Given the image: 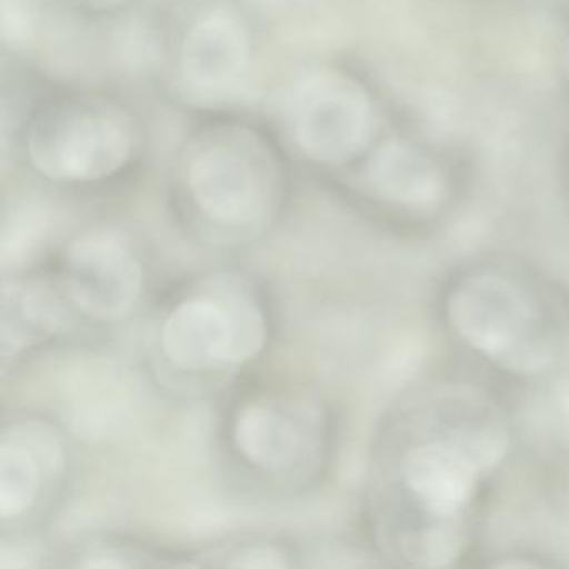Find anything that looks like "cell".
I'll return each instance as SVG.
<instances>
[{"label":"cell","mask_w":569,"mask_h":569,"mask_svg":"<svg viewBox=\"0 0 569 569\" xmlns=\"http://www.w3.org/2000/svg\"><path fill=\"white\" fill-rule=\"evenodd\" d=\"M141 329L142 369L176 398L216 401L264 368L281 331L278 298L266 278L221 262L166 279Z\"/></svg>","instance_id":"obj_1"},{"label":"cell","mask_w":569,"mask_h":569,"mask_svg":"<svg viewBox=\"0 0 569 569\" xmlns=\"http://www.w3.org/2000/svg\"><path fill=\"white\" fill-rule=\"evenodd\" d=\"M212 402V449L229 488L268 502L301 501L322 488L338 428L318 385L262 368Z\"/></svg>","instance_id":"obj_2"},{"label":"cell","mask_w":569,"mask_h":569,"mask_svg":"<svg viewBox=\"0 0 569 569\" xmlns=\"http://www.w3.org/2000/svg\"><path fill=\"white\" fill-rule=\"evenodd\" d=\"M61 301L79 348H99L138 328L166 279L141 239L99 226L36 261Z\"/></svg>","instance_id":"obj_3"},{"label":"cell","mask_w":569,"mask_h":569,"mask_svg":"<svg viewBox=\"0 0 569 569\" xmlns=\"http://www.w3.org/2000/svg\"><path fill=\"white\" fill-rule=\"evenodd\" d=\"M78 469V445L64 419L44 409H6L0 428L2 542L41 539L68 508Z\"/></svg>","instance_id":"obj_4"},{"label":"cell","mask_w":569,"mask_h":569,"mask_svg":"<svg viewBox=\"0 0 569 569\" xmlns=\"http://www.w3.org/2000/svg\"><path fill=\"white\" fill-rule=\"evenodd\" d=\"M452 331L482 358L515 375H541L561 356V329L545 302L509 276L479 272L452 288Z\"/></svg>","instance_id":"obj_5"},{"label":"cell","mask_w":569,"mask_h":569,"mask_svg":"<svg viewBox=\"0 0 569 569\" xmlns=\"http://www.w3.org/2000/svg\"><path fill=\"white\" fill-rule=\"evenodd\" d=\"M186 191L194 214V236L208 248H249L271 229L278 188L259 156L236 142H216L194 156Z\"/></svg>","instance_id":"obj_6"},{"label":"cell","mask_w":569,"mask_h":569,"mask_svg":"<svg viewBox=\"0 0 569 569\" xmlns=\"http://www.w3.org/2000/svg\"><path fill=\"white\" fill-rule=\"evenodd\" d=\"M128 126L114 112L72 104L44 112L32 126L29 154L46 178L91 184L114 176L131 156Z\"/></svg>","instance_id":"obj_7"},{"label":"cell","mask_w":569,"mask_h":569,"mask_svg":"<svg viewBox=\"0 0 569 569\" xmlns=\"http://www.w3.org/2000/svg\"><path fill=\"white\" fill-rule=\"evenodd\" d=\"M292 132L299 148L326 164L355 158L371 132V109L358 84L322 72L306 79L291 106Z\"/></svg>","instance_id":"obj_8"},{"label":"cell","mask_w":569,"mask_h":569,"mask_svg":"<svg viewBox=\"0 0 569 569\" xmlns=\"http://www.w3.org/2000/svg\"><path fill=\"white\" fill-rule=\"evenodd\" d=\"M56 568H199L198 546L162 545L124 532H96L46 555Z\"/></svg>","instance_id":"obj_9"},{"label":"cell","mask_w":569,"mask_h":569,"mask_svg":"<svg viewBox=\"0 0 569 569\" xmlns=\"http://www.w3.org/2000/svg\"><path fill=\"white\" fill-rule=\"evenodd\" d=\"M248 61V31L228 12H212L199 19L182 46V71L201 91H219L234 84Z\"/></svg>","instance_id":"obj_10"},{"label":"cell","mask_w":569,"mask_h":569,"mask_svg":"<svg viewBox=\"0 0 569 569\" xmlns=\"http://www.w3.org/2000/svg\"><path fill=\"white\" fill-rule=\"evenodd\" d=\"M201 568H306L308 545L279 532H238L199 545Z\"/></svg>","instance_id":"obj_11"}]
</instances>
